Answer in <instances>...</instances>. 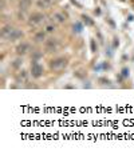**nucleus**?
<instances>
[{"label":"nucleus","instance_id":"1","mask_svg":"<svg viewBox=\"0 0 134 156\" xmlns=\"http://www.w3.org/2000/svg\"><path fill=\"white\" fill-rule=\"evenodd\" d=\"M67 66V60L65 58H58L55 60H52V62L50 63V67L51 69L54 71H59V69H63L65 67Z\"/></svg>","mask_w":134,"mask_h":156},{"label":"nucleus","instance_id":"2","mask_svg":"<svg viewBox=\"0 0 134 156\" xmlns=\"http://www.w3.org/2000/svg\"><path fill=\"white\" fill-rule=\"evenodd\" d=\"M43 20H44V16L42 15V13H32V15L30 16V26H38V24H40V23H43Z\"/></svg>","mask_w":134,"mask_h":156},{"label":"nucleus","instance_id":"3","mask_svg":"<svg viewBox=\"0 0 134 156\" xmlns=\"http://www.w3.org/2000/svg\"><path fill=\"white\" fill-rule=\"evenodd\" d=\"M58 48V40L56 39H48L46 41V51L47 52H55Z\"/></svg>","mask_w":134,"mask_h":156},{"label":"nucleus","instance_id":"4","mask_svg":"<svg viewBox=\"0 0 134 156\" xmlns=\"http://www.w3.org/2000/svg\"><path fill=\"white\" fill-rule=\"evenodd\" d=\"M31 73H32L34 77H40L42 73H43V67L38 63H34L32 67H31Z\"/></svg>","mask_w":134,"mask_h":156},{"label":"nucleus","instance_id":"5","mask_svg":"<svg viewBox=\"0 0 134 156\" xmlns=\"http://www.w3.org/2000/svg\"><path fill=\"white\" fill-rule=\"evenodd\" d=\"M28 51H30V44H27V43H22V44H19L16 47V54L19 56L26 55Z\"/></svg>","mask_w":134,"mask_h":156},{"label":"nucleus","instance_id":"6","mask_svg":"<svg viewBox=\"0 0 134 156\" xmlns=\"http://www.w3.org/2000/svg\"><path fill=\"white\" fill-rule=\"evenodd\" d=\"M56 3V0H38V7L39 8H43V9H47V8H50L51 5H54Z\"/></svg>","mask_w":134,"mask_h":156},{"label":"nucleus","instance_id":"7","mask_svg":"<svg viewBox=\"0 0 134 156\" xmlns=\"http://www.w3.org/2000/svg\"><path fill=\"white\" fill-rule=\"evenodd\" d=\"M23 36V32L20 30H16V28H13V31L11 32V35H9V37H8V40H11V41H15V40H19L20 37Z\"/></svg>","mask_w":134,"mask_h":156},{"label":"nucleus","instance_id":"8","mask_svg":"<svg viewBox=\"0 0 134 156\" xmlns=\"http://www.w3.org/2000/svg\"><path fill=\"white\" fill-rule=\"evenodd\" d=\"M31 3H32V0H20L19 2L20 11H27V9L31 7Z\"/></svg>","mask_w":134,"mask_h":156},{"label":"nucleus","instance_id":"9","mask_svg":"<svg viewBox=\"0 0 134 156\" xmlns=\"http://www.w3.org/2000/svg\"><path fill=\"white\" fill-rule=\"evenodd\" d=\"M12 31H13V28H12L11 26H6V27L3 28V30H2V37H4V39H8Z\"/></svg>","mask_w":134,"mask_h":156},{"label":"nucleus","instance_id":"10","mask_svg":"<svg viewBox=\"0 0 134 156\" xmlns=\"http://www.w3.org/2000/svg\"><path fill=\"white\" fill-rule=\"evenodd\" d=\"M44 37H46L44 32H43V31H40V32L35 34V36H34V40L36 41V43H42V41L44 40Z\"/></svg>","mask_w":134,"mask_h":156},{"label":"nucleus","instance_id":"11","mask_svg":"<svg viewBox=\"0 0 134 156\" xmlns=\"http://www.w3.org/2000/svg\"><path fill=\"white\" fill-rule=\"evenodd\" d=\"M54 17H55L56 20H58L59 23H63V22H65V20H66V16L63 15V13H61V12H56L55 15H54Z\"/></svg>","mask_w":134,"mask_h":156},{"label":"nucleus","instance_id":"12","mask_svg":"<svg viewBox=\"0 0 134 156\" xmlns=\"http://www.w3.org/2000/svg\"><path fill=\"white\" fill-rule=\"evenodd\" d=\"M22 64H23V60L20 59V58H17V59H15V60H13V63H12V67H13V68H19V67L22 66Z\"/></svg>","mask_w":134,"mask_h":156},{"label":"nucleus","instance_id":"13","mask_svg":"<svg viewBox=\"0 0 134 156\" xmlns=\"http://www.w3.org/2000/svg\"><path fill=\"white\" fill-rule=\"evenodd\" d=\"M19 80H23V81L27 80V72L26 71H22V72L19 73Z\"/></svg>","mask_w":134,"mask_h":156},{"label":"nucleus","instance_id":"14","mask_svg":"<svg viewBox=\"0 0 134 156\" xmlns=\"http://www.w3.org/2000/svg\"><path fill=\"white\" fill-rule=\"evenodd\" d=\"M83 22L87 24V26H93V20H90V17L89 16H83Z\"/></svg>","mask_w":134,"mask_h":156},{"label":"nucleus","instance_id":"15","mask_svg":"<svg viewBox=\"0 0 134 156\" xmlns=\"http://www.w3.org/2000/svg\"><path fill=\"white\" fill-rule=\"evenodd\" d=\"M74 31H76V32H80V31H82V26H80L79 23H76L75 26H74Z\"/></svg>","mask_w":134,"mask_h":156},{"label":"nucleus","instance_id":"16","mask_svg":"<svg viewBox=\"0 0 134 156\" xmlns=\"http://www.w3.org/2000/svg\"><path fill=\"white\" fill-rule=\"evenodd\" d=\"M46 30H47V32H52V31L55 30V27L54 26H47L46 27Z\"/></svg>","mask_w":134,"mask_h":156}]
</instances>
